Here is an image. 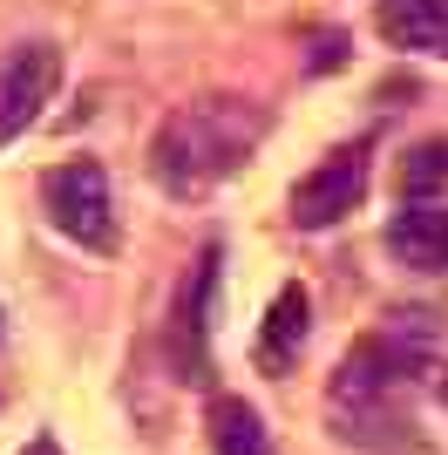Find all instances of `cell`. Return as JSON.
Masks as SVG:
<instances>
[{"mask_svg": "<svg viewBox=\"0 0 448 455\" xmlns=\"http://www.w3.org/2000/svg\"><path fill=\"white\" fill-rule=\"evenodd\" d=\"M428 361H435V313H388V326L360 333L326 380L333 435L360 442V449H401V435H388V428H401L394 401L428 374Z\"/></svg>", "mask_w": 448, "mask_h": 455, "instance_id": "1", "label": "cell"}, {"mask_svg": "<svg viewBox=\"0 0 448 455\" xmlns=\"http://www.w3.org/2000/svg\"><path fill=\"white\" fill-rule=\"evenodd\" d=\"M265 130H272V109L259 95H238V89H211V95H190L156 123L149 136V177L170 190V197H211L218 184L259 156Z\"/></svg>", "mask_w": 448, "mask_h": 455, "instance_id": "2", "label": "cell"}, {"mask_svg": "<svg viewBox=\"0 0 448 455\" xmlns=\"http://www.w3.org/2000/svg\"><path fill=\"white\" fill-rule=\"evenodd\" d=\"M218 272H224V245L204 238L197 259L184 266L177 292H170L164 313V361L184 387H211L218 380V361H211V306H218Z\"/></svg>", "mask_w": 448, "mask_h": 455, "instance_id": "3", "label": "cell"}, {"mask_svg": "<svg viewBox=\"0 0 448 455\" xmlns=\"http://www.w3.org/2000/svg\"><path fill=\"white\" fill-rule=\"evenodd\" d=\"M41 218L68 238V245L109 259L123 245V225H116V190H109V171L95 156H68L55 171H41Z\"/></svg>", "mask_w": 448, "mask_h": 455, "instance_id": "4", "label": "cell"}, {"mask_svg": "<svg viewBox=\"0 0 448 455\" xmlns=\"http://www.w3.org/2000/svg\"><path fill=\"white\" fill-rule=\"evenodd\" d=\"M367 184H373V143H333L313 171L292 184V231H333L340 218H354L367 204Z\"/></svg>", "mask_w": 448, "mask_h": 455, "instance_id": "5", "label": "cell"}, {"mask_svg": "<svg viewBox=\"0 0 448 455\" xmlns=\"http://www.w3.org/2000/svg\"><path fill=\"white\" fill-rule=\"evenodd\" d=\"M55 89H61V41L28 35V41H14V48L0 55V150L20 143V136L48 116Z\"/></svg>", "mask_w": 448, "mask_h": 455, "instance_id": "6", "label": "cell"}, {"mask_svg": "<svg viewBox=\"0 0 448 455\" xmlns=\"http://www.w3.org/2000/svg\"><path fill=\"white\" fill-rule=\"evenodd\" d=\"M306 340H313V292L306 285H279L272 292V306H265L259 320V340H252V361H259V374L285 380L299 367V354H306Z\"/></svg>", "mask_w": 448, "mask_h": 455, "instance_id": "7", "label": "cell"}, {"mask_svg": "<svg viewBox=\"0 0 448 455\" xmlns=\"http://www.w3.org/2000/svg\"><path fill=\"white\" fill-rule=\"evenodd\" d=\"M380 251L401 272H448V204H401L380 225Z\"/></svg>", "mask_w": 448, "mask_h": 455, "instance_id": "8", "label": "cell"}, {"mask_svg": "<svg viewBox=\"0 0 448 455\" xmlns=\"http://www.w3.org/2000/svg\"><path fill=\"white\" fill-rule=\"evenodd\" d=\"M373 28L401 55L448 61V0H373Z\"/></svg>", "mask_w": 448, "mask_h": 455, "instance_id": "9", "label": "cell"}, {"mask_svg": "<svg viewBox=\"0 0 448 455\" xmlns=\"http://www.w3.org/2000/svg\"><path fill=\"white\" fill-rule=\"evenodd\" d=\"M204 442H211V455H279L265 415L244 395H211L204 401Z\"/></svg>", "mask_w": 448, "mask_h": 455, "instance_id": "10", "label": "cell"}, {"mask_svg": "<svg viewBox=\"0 0 448 455\" xmlns=\"http://www.w3.org/2000/svg\"><path fill=\"white\" fill-rule=\"evenodd\" d=\"M394 184H401V204H435V197L448 190V136H421V143H408Z\"/></svg>", "mask_w": 448, "mask_h": 455, "instance_id": "11", "label": "cell"}, {"mask_svg": "<svg viewBox=\"0 0 448 455\" xmlns=\"http://www.w3.org/2000/svg\"><path fill=\"white\" fill-rule=\"evenodd\" d=\"M354 61V28H333V20H319L299 35V76H340Z\"/></svg>", "mask_w": 448, "mask_h": 455, "instance_id": "12", "label": "cell"}, {"mask_svg": "<svg viewBox=\"0 0 448 455\" xmlns=\"http://www.w3.org/2000/svg\"><path fill=\"white\" fill-rule=\"evenodd\" d=\"M20 455H61V442L55 435H28V449H20Z\"/></svg>", "mask_w": 448, "mask_h": 455, "instance_id": "13", "label": "cell"}, {"mask_svg": "<svg viewBox=\"0 0 448 455\" xmlns=\"http://www.w3.org/2000/svg\"><path fill=\"white\" fill-rule=\"evenodd\" d=\"M442 401H448V380H442Z\"/></svg>", "mask_w": 448, "mask_h": 455, "instance_id": "14", "label": "cell"}]
</instances>
